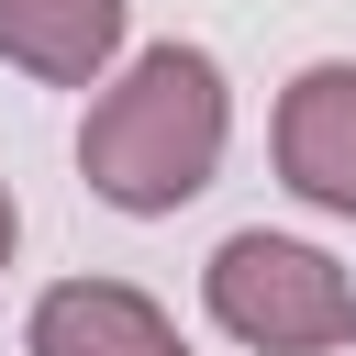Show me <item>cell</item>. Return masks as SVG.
<instances>
[{
  "instance_id": "cell-1",
  "label": "cell",
  "mask_w": 356,
  "mask_h": 356,
  "mask_svg": "<svg viewBox=\"0 0 356 356\" xmlns=\"http://www.w3.org/2000/svg\"><path fill=\"white\" fill-rule=\"evenodd\" d=\"M222 145H234V89H222V56L211 44H145L78 122V178L89 200L134 211V222H167L178 200H200L222 178Z\"/></svg>"
},
{
  "instance_id": "cell-2",
  "label": "cell",
  "mask_w": 356,
  "mask_h": 356,
  "mask_svg": "<svg viewBox=\"0 0 356 356\" xmlns=\"http://www.w3.org/2000/svg\"><path fill=\"white\" fill-rule=\"evenodd\" d=\"M200 312H211L234 345H256V356H334V345H356V278H345L323 245L267 234V222H245V234L211 245Z\"/></svg>"
},
{
  "instance_id": "cell-3",
  "label": "cell",
  "mask_w": 356,
  "mask_h": 356,
  "mask_svg": "<svg viewBox=\"0 0 356 356\" xmlns=\"http://www.w3.org/2000/svg\"><path fill=\"white\" fill-rule=\"evenodd\" d=\"M267 156H278L289 200H312V211L356 222V56H312V67L278 89Z\"/></svg>"
},
{
  "instance_id": "cell-4",
  "label": "cell",
  "mask_w": 356,
  "mask_h": 356,
  "mask_svg": "<svg viewBox=\"0 0 356 356\" xmlns=\"http://www.w3.org/2000/svg\"><path fill=\"white\" fill-rule=\"evenodd\" d=\"M22 356H189L134 278H56L22 323Z\"/></svg>"
},
{
  "instance_id": "cell-5",
  "label": "cell",
  "mask_w": 356,
  "mask_h": 356,
  "mask_svg": "<svg viewBox=\"0 0 356 356\" xmlns=\"http://www.w3.org/2000/svg\"><path fill=\"white\" fill-rule=\"evenodd\" d=\"M134 0H0V67L44 78V89H100L122 56Z\"/></svg>"
},
{
  "instance_id": "cell-6",
  "label": "cell",
  "mask_w": 356,
  "mask_h": 356,
  "mask_svg": "<svg viewBox=\"0 0 356 356\" xmlns=\"http://www.w3.org/2000/svg\"><path fill=\"white\" fill-rule=\"evenodd\" d=\"M11 245H22V200H11V178H0V267H11Z\"/></svg>"
}]
</instances>
